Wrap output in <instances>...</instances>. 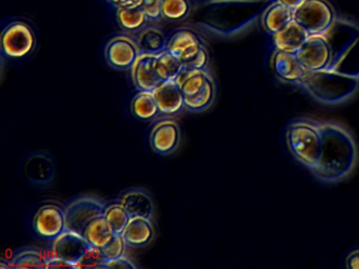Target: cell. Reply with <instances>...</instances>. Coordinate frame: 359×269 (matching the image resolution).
<instances>
[{
	"instance_id": "1",
	"label": "cell",
	"mask_w": 359,
	"mask_h": 269,
	"mask_svg": "<svg viewBox=\"0 0 359 269\" xmlns=\"http://www.w3.org/2000/svg\"><path fill=\"white\" fill-rule=\"evenodd\" d=\"M321 147L314 176L323 182H337L350 174L357 160V146L348 130L334 122L320 123Z\"/></svg>"
},
{
	"instance_id": "2",
	"label": "cell",
	"mask_w": 359,
	"mask_h": 269,
	"mask_svg": "<svg viewBox=\"0 0 359 269\" xmlns=\"http://www.w3.org/2000/svg\"><path fill=\"white\" fill-rule=\"evenodd\" d=\"M331 61L327 69L359 78V27L344 20H335L325 34Z\"/></svg>"
},
{
	"instance_id": "3",
	"label": "cell",
	"mask_w": 359,
	"mask_h": 269,
	"mask_svg": "<svg viewBox=\"0 0 359 269\" xmlns=\"http://www.w3.org/2000/svg\"><path fill=\"white\" fill-rule=\"evenodd\" d=\"M298 84L319 102L336 104L354 94L359 79L325 69L308 71Z\"/></svg>"
},
{
	"instance_id": "4",
	"label": "cell",
	"mask_w": 359,
	"mask_h": 269,
	"mask_svg": "<svg viewBox=\"0 0 359 269\" xmlns=\"http://www.w3.org/2000/svg\"><path fill=\"white\" fill-rule=\"evenodd\" d=\"M285 140L296 160L311 170L316 166L321 147L320 123L312 120H295L287 125Z\"/></svg>"
},
{
	"instance_id": "5",
	"label": "cell",
	"mask_w": 359,
	"mask_h": 269,
	"mask_svg": "<svg viewBox=\"0 0 359 269\" xmlns=\"http://www.w3.org/2000/svg\"><path fill=\"white\" fill-rule=\"evenodd\" d=\"M271 0H219L214 6L216 27L224 33H234L257 20Z\"/></svg>"
},
{
	"instance_id": "6",
	"label": "cell",
	"mask_w": 359,
	"mask_h": 269,
	"mask_svg": "<svg viewBox=\"0 0 359 269\" xmlns=\"http://www.w3.org/2000/svg\"><path fill=\"white\" fill-rule=\"evenodd\" d=\"M293 19L309 36L325 35L333 25L335 14L325 0H304L294 10Z\"/></svg>"
},
{
	"instance_id": "7",
	"label": "cell",
	"mask_w": 359,
	"mask_h": 269,
	"mask_svg": "<svg viewBox=\"0 0 359 269\" xmlns=\"http://www.w3.org/2000/svg\"><path fill=\"white\" fill-rule=\"evenodd\" d=\"M1 53L9 59H24L36 46V36L32 27L22 20H14L4 27L0 37Z\"/></svg>"
},
{
	"instance_id": "8",
	"label": "cell",
	"mask_w": 359,
	"mask_h": 269,
	"mask_svg": "<svg viewBox=\"0 0 359 269\" xmlns=\"http://www.w3.org/2000/svg\"><path fill=\"white\" fill-rule=\"evenodd\" d=\"M107 204L91 195H83L72 200L66 209L67 229L83 235L92 221L104 216Z\"/></svg>"
},
{
	"instance_id": "9",
	"label": "cell",
	"mask_w": 359,
	"mask_h": 269,
	"mask_svg": "<svg viewBox=\"0 0 359 269\" xmlns=\"http://www.w3.org/2000/svg\"><path fill=\"white\" fill-rule=\"evenodd\" d=\"M32 225L41 239L53 241L67 230L66 209L58 204H43L35 214Z\"/></svg>"
},
{
	"instance_id": "10",
	"label": "cell",
	"mask_w": 359,
	"mask_h": 269,
	"mask_svg": "<svg viewBox=\"0 0 359 269\" xmlns=\"http://www.w3.org/2000/svg\"><path fill=\"white\" fill-rule=\"evenodd\" d=\"M137 42L127 35L116 36L109 40L104 50L107 62L115 69H131L140 56Z\"/></svg>"
},
{
	"instance_id": "11",
	"label": "cell",
	"mask_w": 359,
	"mask_h": 269,
	"mask_svg": "<svg viewBox=\"0 0 359 269\" xmlns=\"http://www.w3.org/2000/svg\"><path fill=\"white\" fill-rule=\"evenodd\" d=\"M295 54L308 71L325 69L331 61V48L323 35L309 36Z\"/></svg>"
},
{
	"instance_id": "12",
	"label": "cell",
	"mask_w": 359,
	"mask_h": 269,
	"mask_svg": "<svg viewBox=\"0 0 359 269\" xmlns=\"http://www.w3.org/2000/svg\"><path fill=\"white\" fill-rule=\"evenodd\" d=\"M52 242L51 256L72 263L75 265V268L77 262L91 246L83 235L68 229Z\"/></svg>"
},
{
	"instance_id": "13",
	"label": "cell",
	"mask_w": 359,
	"mask_h": 269,
	"mask_svg": "<svg viewBox=\"0 0 359 269\" xmlns=\"http://www.w3.org/2000/svg\"><path fill=\"white\" fill-rule=\"evenodd\" d=\"M180 142V128L175 120L165 119L153 126L150 134V145L155 153L161 156L175 151Z\"/></svg>"
},
{
	"instance_id": "14",
	"label": "cell",
	"mask_w": 359,
	"mask_h": 269,
	"mask_svg": "<svg viewBox=\"0 0 359 269\" xmlns=\"http://www.w3.org/2000/svg\"><path fill=\"white\" fill-rule=\"evenodd\" d=\"M203 40L196 32L180 29L174 32L167 41V50L175 55L184 65L190 62L203 48Z\"/></svg>"
},
{
	"instance_id": "15",
	"label": "cell",
	"mask_w": 359,
	"mask_h": 269,
	"mask_svg": "<svg viewBox=\"0 0 359 269\" xmlns=\"http://www.w3.org/2000/svg\"><path fill=\"white\" fill-rule=\"evenodd\" d=\"M152 92L161 115H178L186 109V96L175 80L161 82Z\"/></svg>"
},
{
	"instance_id": "16",
	"label": "cell",
	"mask_w": 359,
	"mask_h": 269,
	"mask_svg": "<svg viewBox=\"0 0 359 269\" xmlns=\"http://www.w3.org/2000/svg\"><path fill=\"white\" fill-rule=\"evenodd\" d=\"M157 54L140 53L131 69L132 80L138 90L152 92L163 82L156 71Z\"/></svg>"
},
{
	"instance_id": "17",
	"label": "cell",
	"mask_w": 359,
	"mask_h": 269,
	"mask_svg": "<svg viewBox=\"0 0 359 269\" xmlns=\"http://www.w3.org/2000/svg\"><path fill=\"white\" fill-rule=\"evenodd\" d=\"M116 201L127 209L131 216L152 219L154 214L152 197L144 189H127L118 195Z\"/></svg>"
},
{
	"instance_id": "18",
	"label": "cell",
	"mask_w": 359,
	"mask_h": 269,
	"mask_svg": "<svg viewBox=\"0 0 359 269\" xmlns=\"http://www.w3.org/2000/svg\"><path fill=\"white\" fill-rule=\"evenodd\" d=\"M152 219L131 216L125 230L121 233L128 247L140 248L149 245L154 239Z\"/></svg>"
},
{
	"instance_id": "19",
	"label": "cell",
	"mask_w": 359,
	"mask_h": 269,
	"mask_svg": "<svg viewBox=\"0 0 359 269\" xmlns=\"http://www.w3.org/2000/svg\"><path fill=\"white\" fill-rule=\"evenodd\" d=\"M273 69L277 77L292 83H298L308 73L296 54L277 50L273 56Z\"/></svg>"
},
{
	"instance_id": "20",
	"label": "cell",
	"mask_w": 359,
	"mask_h": 269,
	"mask_svg": "<svg viewBox=\"0 0 359 269\" xmlns=\"http://www.w3.org/2000/svg\"><path fill=\"white\" fill-rule=\"evenodd\" d=\"M308 38L309 34L293 19L280 31L273 34V43L277 50L295 54Z\"/></svg>"
},
{
	"instance_id": "21",
	"label": "cell",
	"mask_w": 359,
	"mask_h": 269,
	"mask_svg": "<svg viewBox=\"0 0 359 269\" xmlns=\"http://www.w3.org/2000/svg\"><path fill=\"white\" fill-rule=\"evenodd\" d=\"M25 174L35 184L50 182L54 176L53 160L45 153H33L25 163Z\"/></svg>"
},
{
	"instance_id": "22",
	"label": "cell",
	"mask_w": 359,
	"mask_h": 269,
	"mask_svg": "<svg viewBox=\"0 0 359 269\" xmlns=\"http://www.w3.org/2000/svg\"><path fill=\"white\" fill-rule=\"evenodd\" d=\"M117 22L128 33H138L147 27L148 16L140 6H118L116 8Z\"/></svg>"
},
{
	"instance_id": "23",
	"label": "cell",
	"mask_w": 359,
	"mask_h": 269,
	"mask_svg": "<svg viewBox=\"0 0 359 269\" xmlns=\"http://www.w3.org/2000/svg\"><path fill=\"white\" fill-rule=\"evenodd\" d=\"M294 10L281 2H273L264 13V25L270 34L280 31L290 21L293 20Z\"/></svg>"
},
{
	"instance_id": "24",
	"label": "cell",
	"mask_w": 359,
	"mask_h": 269,
	"mask_svg": "<svg viewBox=\"0 0 359 269\" xmlns=\"http://www.w3.org/2000/svg\"><path fill=\"white\" fill-rule=\"evenodd\" d=\"M132 113L140 121H151L159 115L158 105L153 92L140 90L131 103Z\"/></svg>"
},
{
	"instance_id": "25",
	"label": "cell",
	"mask_w": 359,
	"mask_h": 269,
	"mask_svg": "<svg viewBox=\"0 0 359 269\" xmlns=\"http://www.w3.org/2000/svg\"><path fill=\"white\" fill-rule=\"evenodd\" d=\"M210 76L211 75L208 73L207 69H189L184 67L176 77L175 81L182 88L184 96L191 97L203 88Z\"/></svg>"
},
{
	"instance_id": "26",
	"label": "cell",
	"mask_w": 359,
	"mask_h": 269,
	"mask_svg": "<svg viewBox=\"0 0 359 269\" xmlns=\"http://www.w3.org/2000/svg\"><path fill=\"white\" fill-rule=\"evenodd\" d=\"M168 39L163 35V32L156 27H144L138 32L136 42L140 53H149V54H159L167 48Z\"/></svg>"
},
{
	"instance_id": "27",
	"label": "cell",
	"mask_w": 359,
	"mask_h": 269,
	"mask_svg": "<svg viewBox=\"0 0 359 269\" xmlns=\"http://www.w3.org/2000/svg\"><path fill=\"white\" fill-rule=\"evenodd\" d=\"M115 233L109 226L104 216H98L90 223L86 228L83 237L90 245L96 248H102L114 237Z\"/></svg>"
},
{
	"instance_id": "28",
	"label": "cell",
	"mask_w": 359,
	"mask_h": 269,
	"mask_svg": "<svg viewBox=\"0 0 359 269\" xmlns=\"http://www.w3.org/2000/svg\"><path fill=\"white\" fill-rule=\"evenodd\" d=\"M215 83H214L212 76H210L205 85L198 92H196L194 96L186 97V99H184L186 109L198 113V111L209 109L213 103L214 99H215Z\"/></svg>"
},
{
	"instance_id": "29",
	"label": "cell",
	"mask_w": 359,
	"mask_h": 269,
	"mask_svg": "<svg viewBox=\"0 0 359 269\" xmlns=\"http://www.w3.org/2000/svg\"><path fill=\"white\" fill-rule=\"evenodd\" d=\"M156 71L163 81L175 80L184 69V63L165 48L156 56Z\"/></svg>"
},
{
	"instance_id": "30",
	"label": "cell",
	"mask_w": 359,
	"mask_h": 269,
	"mask_svg": "<svg viewBox=\"0 0 359 269\" xmlns=\"http://www.w3.org/2000/svg\"><path fill=\"white\" fill-rule=\"evenodd\" d=\"M10 266L13 268H47V258L34 248H25L14 254Z\"/></svg>"
},
{
	"instance_id": "31",
	"label": "cell",
	"mask_w": 359,
	"mask_h": 269,
	"mask_svg": "<svg viewBox=\"0 0 359 269\" xmlns=\"http://www.w3.org/2000/svg\"><path fill=\"white\" fill-rule=\"evenodd\" d=\"M104 216L115 235H121L131 219L127 209L117 201L107 204Z\"/></svg>"
},
{
	"instance_id": "32",
	"label": "cell",
	"mask_w": 359,
	"mask_h": 269,
	"mask_svg": "<svg viewBox=\"0 0 359 269\" xmlns=\"http://www.w3.org/2000/svg\"><path fill=\"white\" fill-rule=\"evenodd\" d=\"M192 10L191 0H163L161 16L168 21L186 19Z\"/></svg>"
},
{
	"instance_id": "33",
	"label": "cell",
	"mask_w": 359,
	"mask_h": 269,
	"mask_svg": "<svg viewBox=\"0 0 359 269\" xmlns=\"http://www.w3.org/2000/svg\"><path fill=\"white\" fill-rule=\"evenodd\" d=\"M126 247H127V244H126L123 235H115L106 246L100 248V250H102L104 260H114V258L126 256Z\"/></svg>"
},
{
	"instance_id": "34",
	"label": "cell",
	"mask_w": 359,
	"mask_h": 269,
	"mask_svg": "<svg viewBox=\"0 0 359 269\" xmlns=\"http://www.w3.org/2000/svg\"><path fill=\"white\" fill-rule=\"evenodd\" d=\"M104 261L100 248L90 246L83 258L77 262L76 268H100Z\"/></svg>"
},
{
	"instance_id": "35",
	"label": "cell",
	"mask_w": 359,
	"mask_h": 269,
	"mask_svg": "<svg viewBox=\"0 0 359 269\" xmlns=\"http://www.w3.org/2000/svg\"><path fill=\"white\" fill-rule=\"evenodd\" d=\"M161 4H163V0H136V6H140L146 13L149 20L152 22L163 18Z\"/></svg>"
},
{
	"instance_id": "36",
	"label": "cell",
	"mask_w": 359,
	"mask_h": 269,
	"mask_svg": "<svg viewBox=\"0 0 359 269\" xmlns=\"http://www.w3.org/2000/svg\"><path fill=\"white\" fill-rule=\"evenodd\" d=\"M208 64H209V53H208L207 48L203 46L198 54L190 61L184 65V69H207Z\"/></svg>"
},
{
	"instance_id": "37",
	"label": "cell",
	"mask_w": 359,
	"mask_h": 269,
	"mask_svg": "<svg viewBox=\"0 0 359 269\" xmlns=\"http://www.w3.org/2000/svg\"><path fill=\"white\" fill-rule=\"evenodd\" d=\"M100 268L133 269L136 268V264L127 256H123L121 258H114V260L104 261Z\"/></svg>"
},
{
	"instance_id": "38",
	"label": "cell",
	"mask_w": 359,
	"mask_h": 269,
	"mask_svg": "<svg viewBox=\"0 0 359 269\" xmlns=\"http://www.w3.org/2000/svg\"><path fill=\"white\" fill-rule=\"evenodd\" d=\"M57 267H70L75 268V265L68 261L62 260V258H55V256H49L47 258V268H57Z\"/></svg>"
},
{
	"instance_id": "39",
	"label": "cell",
	"mask_w": 359,
	"mask_h": 269,
	"mask_svg": "<svg viewBox=\"0 0 359 269\" xmlns=\"http://www.w3.org/2000/svg\"><path fill=\"white\" fill-rule=\"evenodd\" d=\"M346 267L351 269H359V248L352 250L346 258Z\"/></svg>"
},
{
	"instance_id": "40",
	"label": "cell",
	"mask_w": 359,
	"mask_h": 269,
	"mask_svg": "<svg viewBox=\"0 0 359 269\" xmlns=\"http://www.w3.org/2000/svg\"><path fill=\"white\" fill-rule=\"evenodd\" d=\"M109 4L116 6H136V0H107Z\"/></svg>"
},
{
	"instance_id": "41",
	"label": "cell",
	"mask_w": 359,
	"mask_h": 269,
	"mask_svg": "<svg viewBox=\"0 0 359 269\" xmlns=\"http://www.w3.org/2000/svg\"><path fill=\"white\" fill-rule=\"evenodd\" d=\"M278 1L285 4V6H287V8H292V10H295V8H297L298 6L304 1V0H278Z\"/></svg>"
}]
</instances>
